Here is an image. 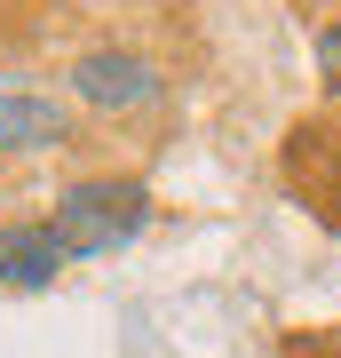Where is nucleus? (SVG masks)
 <instances>
[{"label": "nucleus", "mask_w": 341, "mask_h": 358, "mask_svg": "<svg viewBox=\"0 0 341 358\" xmlns=\"http://www.w3.org/2000/svg\"><path fill=\"white\" fill-rule=\"evenodd\" d=\"M317 72H326V96L341 103V16H333L326 32H317Z\"/></svg>", "instance_id": "obj_6"}, {"label": "nucleus", "mask_w": 341, "mask_h": 358, "mask_svg": "<svg viewBox=\"0 0 341 358\" xmlns=\"http://www.w3.org/2000/svg\"><path fill=\"white\" fill-rule=\"evenodd\" d=\"M72 88L96 112H143V103H159V64L135 56V48H96V56H79Z\"/></svg>", "instance_id": "obj_3"}, {"label": "nucleus", "mask_w": 341, "mask_h": 358, "mask_svg": "<svg viewBox=\"0 0 341 358\" xmlns=\"http://www.w3.org/2000/svg\"><path fill=\"white\" fill-rule=\"evenodd\" d=\"M143 223H151V192H143L135 176H88V183H72V192L56 199V215H48L63 263L119 255V247L143 239Z\"/></svg>", "instance_id": "obj_1"}, {"label": "nucleus", "mask_w": 341, "mask_h": 358, "mask_svg": "<svg viewBox=\"0 0 341 358\" xmlns=\"http://www.w3.org/2000/svg\"><path fill=\"white\" fill-rule=\"evenodd\" d=\"M56 271H63V247H56L48 215H40V223H8V231H0V287L32 294V287H56Z\"/></svg>", "instance_id": "obj_4"}, {"label": "nucleus", "mask_w": 341, "mask_h": 358, "mask_svg": "<svg viewBox=\"0 0 341 358\" xmlns=\"http://www.w3.org/2000/svg\"><path fill=\"white\" fill-rule=\"evenodd\" d=\"M63 143V112L48 96H0V152H48Z\"/></svg>", "instance_id": "obj_5"}, {"label": "nucleus", "mask_w": 341, "mask_h": 358, "mask_svg": "<svg viewBox=\"0 0 341 358\" xmlns=\"http://www.w3.org/2000/svg\"><path fill=\"white\" fill-rule=\"evenodd\" d=\"M286 183L302 192L310 215H326L341 231V112L302 120V128L286 136Z\"/></svg>", "instance_id": "obj_2"}]
</instances>
